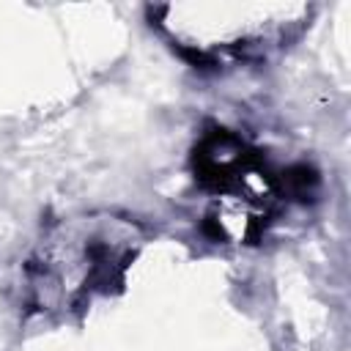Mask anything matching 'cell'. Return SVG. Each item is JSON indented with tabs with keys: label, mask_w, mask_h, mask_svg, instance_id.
Listing matches in <instances>:
<instances>
[{
	"label": "cell",
	"mask_w": 351,
	"mask_h": 351,
	"mask_svg": "<svg viewBox=\"0 0 351 351\" xmlns=\"http://www.w3.org/2000/svg\"><path fill=\"white\" fill-rule=\"evenodd\" d=\"M156 27L197 63H236L277 52L310 19L302 3H178L154 8Z\"/></svg>",
	"instance_id": "obj_1"
},
{
	"label": "cell",
	"mask_w": 351,
	"mask_h": 351,
	"mask_svg": "<svg viewBox=\"0 0 351 351\" xmlns=\"http://www.w3.org/2000/svg\"><path fill=\"white\" fill-rule=\"evenodd\" d=\"M140 247L137 228L112 217H85L55 228L30 263V288L41 310L77 307L123 280Z\"/></svg>",
	"instance_id": "obj_2"
}]
</instances>
